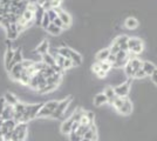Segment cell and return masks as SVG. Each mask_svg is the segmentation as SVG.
I'll return each instance as SVG.
<instances>
[{
  "label": "cell",
  "mask_w": 157,
  "mask_h": 141,
  "mask_svg": "<svg viewBox=\"0 0 157 141\" xmlns=\"http://www.w3.org/2000/svg\"><path fill=\"white\" fill-rule=\"evenodd\" d=\"M107 102H108V99H107V96L105 95V93H98L94 96V105L98 106V107L103 106Z\"/></svg>",
  "instance_id": "cell-23"
},
{
  "label": "cell",
  "mask_w": 157,
  "mask_h": 141,
  "mask_svg": "<svg viewBox=\"0 0 157 141\" xmlns=\"http://www.w3.org/2000/svg\"><path fill=\"white\" fill-rule=\"evenodd\" d=\"M24 72V67H22V64H17L14 67H12V69L10 71V78L14 81H19L21 74Z\"/></svg>",
  "instance_id": "cell-7"
},
{
  "label": "cell",
  "mask_w": 157,
  "mask_h": 141,
  "mask_svg": "<svg viewBox=\"0 0 157 141\" xmlns=\"http://www.w3.org/2000/svg\"><path fill=\"white\" fill-rule=\"evenodd\" d=\"M72 101H73L72 96H68L67 99H63L62 101H59L58 107H56V109L54 111V113L52 114L53 118H55V119H63L66 111H67V108L69 107V105H71Z\"/></svg>",
  "instance_id": "cell-2"
},
{
  "label": "cell",
  "mask_w": 157,
  "mask_h": 141,
  "mask_svg": "<svg viewBox=\"0 0 157 141\" xmlns=\"http://www.w3.org/2000/svg\"><path fill=\"white\" fill-rule=\"evenodd\" d=\"M83 139H87V140H90V141H96L98 140V133H96V127L92 125L89 129H88V132L85 134L83 136Z\"/></svg>",
  "instance_id": "cell-22"
},
{
  "label": "cell",
  "mask_w": 157,
  "mask_h": 141,
  "mask_svg": "<svg viewBox=\"0 0 157 141\" xmlns=\"http://www.w3.org/2000/svg\"><path fill=\"white\" fill-rule=\"evenodd\" d=\"M69 140L71 141H81L82 140V138H81V136H78L76 133L72 132V133L69 134Z\"/></svg>",
  "instance_id": "cell-41"
},
{
  "label": "cell",
  "mask_w": 157,
  "mask_h": 141,
  "mask_svg": "<svg viewBox=\"0 0 157 141\" xmlns=\"http://www.w3.org/2000/svg\"><path fill=\"white\" fill-rule=\"evenodd\" d=\"M27 138V123L25 122H20L17 123V126L14 128L13 133H12V141H25Z\"/></svg>",
  "instance_id": "cell-1"
},
{
  "label": "cell",
  "mask_w": 157,
  "mask_h": 141,
  "mask_svg": "<svg viewBox=\"0 0 157 141\" xmlns=\"http://www.w3.org/2000/svg\"><path fill=\"white\" fill-rule=\"evenodd\" d=\"M129 64H130V66L132 67V69L135 71V73H136L138 69H141V68H142L143 61L140 60L138 58H130V59H129Z\"/></svg>",
  "instance_id": "cell-26"
},
{
  "label": "cell",
  "mask_w": 157,
  "mask_h": 141,
  "mask_svg": "<svg viewBox=\"0 0 157 141\" xmlns=\"http://www.w3.org/2000/svg\"><path fill=\"white\" fill-rule=\"evenodd\" d=\"M98 65H100V68H101V71H103L105 73H108L109 71H110L111 68V65L108 62V61H98Z\"/></svg>",
  "instance_id": "cell-33"
},
{
  "label": "cell",
  "mask_w": 157,
  "mask_h": 141,
  "mask_svg": "<svg viewBox=\"0 0 157 141\" xmlns=\"http://www.w3.org/2000/svg\"><path fill=\"white\" fill-rule=\"evenodd\" d=\"M81 141H90V140H87V139H83V138H82V140Z\"/></svg>",
  "instance_id": "cell-48"
},
{
  "label": "cell",
  "mask_w": 157,
  "mask_h": 141,
  "mask_svg": "<svg viewBox=\"0 0 157 141\" xmlns=\"http://www.w3.org/2000/svg\"><path fill=\"white\" fill-rule=\"evenodd\" d=\"M96 75H98V78H105V75H107V73H105V72H103V71H100L98 73H96Z\"/></svg>",
  "instance_id": "cell-47"
},
{
  "label": "cell",
  "mask_w": 157,
  "mask_h": 141,
  "mask_svg": "<svg viewBox=\"0 0 157 141\" xmlns=\"http://www.w3.org/2000/svg\"><path fill=\"white\" fill-rule=\"evenodd\" d=\"M45 10L42 8V7L38 5V8H36V11L34 12V22H35V25H38V26H41V21H42V18H44V14H45Z\"/></svg>",
  "instance_id": "cell-19"
},
{
  "label": "cell",
  "mask_w": 157,
  "mask_h": 141,
  "mask_svg": "<svg viewBox=\"0 0 157 141\" xmlns=\"http://www.w3.org/2000/svg\"><path fill=\"white\" fill-rule=\"evenodd\" d=\"M73 123H74V120H73L72 118H71V116L67 118V119L62 122V125H61V132H62L63 134H71V133H72Z\"/></svg>",
  "instance_id": "cell-13"
},
{
  "label": "cell",
  "mask_w": 157,
  "mask_h": 141,
  "mask_svg": "<svg viewBox=\"0 0 157 141\" xmlns=\"http://www.w3.org/2000/svg\"><path fill=\"white\" fill-rule=\"evenodd\" d=\"M49 24H51V20H49V17H48V14L47 12H45L44 14V18H42V21H41V26L44 29H47V27L49 26Z\"/></svg>",
  "instance_id": "cell-34"
},
{
  "label": "cell",
  "mask_w": 157,
  "mask_h": 141,
  "mask_svg": "<svg viewBox=\"0 0 157 141\" xmlns=\"http://www.w3.org/2000/svg\"><path fill=\"white\" fill-rule=\"evenodd\" d=\"M86 115L88 116L90 123H94V113H92V112H86Z\"/></svg>",
  "instance_id": "cell-43"
},
{
  "label": "cell",
  "mask_w": 157,
  "mask_h": 141,
  "mask_svg": "<svg viewBox=\"0 0 157 141\" xmlns=\"http://www.w3.org/2000/svg\"><path fill=\"white\" fill-rule=\"evenodd\" d=\"M41 61L46 65V66H48V67H54V66H56V61H55V58L53 57L52 54L48 53L45 54V55H42L41 57Z\"/></svg>",
  "instance_id": "cell-18"
},
{
  "label": "cell",
  "mask_w": 157,
  "mask_h": 141,
  "mask_svg": "<svg viewBox=\"0 0 157 141\" xmlns=\"http://www.w3.org/2000/svg\"><path fill=\"white\" fill-rule=\"evenodd\" d=\"M8 141H12V140H8Z\"/></svg>",
  "instance_id": "cell-49"
},
{
  "label": "cell",
  "mask_w": 157,
  "mask_h": 141,
  "mask_svg": "<svg viewBox=\"0 0 157 141\" xmlns=\"http://www.w3.org/2000/svg\"><path fill=\"white\" fill-rule=\"evenodd\" d=\"M109 51H110L111 54H115V55H116L121 49H120V47H118L116 44H114V42H113V44H111V46L109 47Z\"/></svg>",
  "instance_id": "cell-38"
},
{
  "label": "cell",
  "mask_w": 157,
  "mask_h": 141,
  "mask_svg": "<svg viewBox=\"0 0 157 141\" xmlns=\"http://www.w3.org/2000/svg\"><path fill=\"white\" fill-rule=\"evenodd\" d=\"M6 37L7 40H17L19 37V32L17 29V24H12L11 26L6 28Z\"/></svg>",
  "instance_id": "cell-11"
},
{
  "label": "cell",
  "mask_w": 157,
  "mask_h": 141,
  "mask_svg": "<svg viewBox=\"0 0 157 141\" xmlns=\"http://www.w3.org/2000/svg\"><path fill=\"white\" fill-rule=\"evenodd\" d=\"M58 105H59V101H56V100L48 101V102H46V104H44V106H45L47 109H49L52 113H54V111L56 109Z\"/></svg>",
  "instance_id": "cell-31"
},
{
  "label": "cell",
  "mask_w": 157,
  "mask_h": 141,
  "mask_svg": "<svg viewBox=\"0 0 157 141\" xmlns=\"http://www.w3.org/2000/svg\"><path fill=\"white\" fill-rule=\"evenodd\" d=\"M129 52L128 51H120L116 54V61L111 65L113 68H122L127 65V62L129 61Z\"/></svg>",
  "instance_id": "cell-5"
},
{
  "label": "cell",
  "mask_w": 157,
  "mask_h": 141,
  "mask_svg": "<svg viewBox=\"0 0 157 141\" xmlns=\"http://www.w3.org/2000/svg\"><path fill=\"white\" fill-rule=\"evenodd\" d=\"M46 31L48 32V33L53 34V35H59V34L62 32V29H61V28H59L58 26H55L53 22H51V24H49V26L47 27Z\"/></svg>",
  "instance_id": "cell-30"
},
{
  "label": "cell",
  "mask_w": 157,
  "mask_h": 141,
  "mask_svg": "<svg viewBox=\"0 0 157 141\" xmlns=\"http://www.w3.org/2000/svg\"><path fill=\"white\" fill-rule=\"evenodd\" d=\"M128 40H129V37L127 35H118L117 38L114 39V44H116L121 51H128Z\"/></svg>",
  "instance_id": "cell-8"
},
{
  "label": "cell",
  "mask_w": 157,
  "mask_h": 141,
  "mask_svg": "<svg viewBox=\"0 0 157 141\" xmlns=\"http://www.w3.org/2000/svg\"><path fill=\"white\" fill-rule=\"evenodd\" d=\"M25 109H26V105L22 104V102H18L15 106H14V118L13 120L17 122V123H20L21 120H22V116H24V113H25Z\"/></svg>",
  "instance_id": "cell-6"
},
{
  "label": "cell",
  "mask_w": 157,
  "mask_h": 141,
  "mask_svg": "<svg viewBox=\"0 0 157 141\" xmlns=\"http://www.w3.org/2000/svg\"><path fill=\"white\" fill-rule=\"evenodd\" d=\"M109 54H110L109 48H103V49L98 51V53H96V55H95L96 61H107L108 57H109Z\"/></svg>",
  "instance_id": "cell-25"
},
{
  "label": "cell",
  "mask_w": 157,
  "mask_h": 141,
  "mask_svg": "<svg viewBox=\"0 0 157 141\" xmlns=\"http://www.w3.org/2000/svg\"><path fill=\"white\" fill-rule=\"evenodd\" d=\"M151 80H152V82L157 86V69L152 73V75H151Z\"/></svg>",
  "instance_id": "cell-44"
},
{
  "label": "cell",
  "mask_w": 157,
  "mask_h": 141,
  "mask_svg": "<svg viewBox=\"0 0 157 141\" xmlns=\"http://www.w3.org/2000/svg\"><path fill=\"white\" fill-rule=\"evenodd\" d=\"M124 26L128 28V29H135L136 27H138V20L137 19H135V18H128V19H125L124 21Z\"/></svg>",
  "instance_id": "cell-27"
},
{
  "label": "cell",
  "mask_w": 157,
  "mask_h": 141,
  "mask_svg": "<svg viewBox=\"0 0 157 141\" xmlns=\"http://www.w3.org/2000/svg\"><path fill=\"white\" fill-rule=\"evenodd\" d=\"M48 49H49V42H48L47 39H45V40H42L41 42H40V45L36 46L35 52L39 54V55L42 57V55H45V54L48 53Z\"/></svg>",
  "instance_id": "cell-14"
},
{
  "label": "cell",
  "mask_w": 157,
  "mask_h": 141,
  "mask_svg": "<svg viewBox=\"0 0 157 141\" xmlns=\"http://www.w3.org/2000/svg\"><path fill=\"white\" fill-rule=\"evenodd\" d=\"M24 61V55H22V52H21V48H15L14 49V55H13V60L11 62V65H10V67H8V72L12 69V67H14L17 64H20V62H22Z\"/></svg>",
  "instance_id": "cell-9"
},
{
  "label": "cell",
  "mask_w": 157,
  "mask_h": 141,
  "mask_svg": "<svg viewBox=\"0 0 157 141\" xmlns=\"http://www.w3.org/2000/svg\"><path fill=\"white\" fill-rule=\"evenodd\" d=\"M73 66H74L73 61L71 60V59H66L65 64H63V71H66V69H69V68H72Z\"/></svg>",
  "instance_id": "cell-40"
},
{
  "label": "cell",
  "mask_w": 157,
  "mask_h": 141,
  "mask_svg": "<svg viewBox=\"0 0 157 141\" xmlns=\"http://www.w3.org/2000/svg\"><path fill=\"white\" fill-rule=\"evenodd\" d=\"M13 55H14V49H12V47H7L6 53H5V58H4V62H5V68H6V71L8 69L11 62L13 60Z\"/></svg>",
  "instance_id": "cell-20"
},
{
  "label": "cell",
  "mask_w": 157,
  "mask_h": 141,
  "mask_svg": "<svg viewBox=\"0 0 157 141\" xmlns=\"http://www.w3.org/2000/svg\"><path fill=\"white\" fill-rule=\"evenodd\" d=\"M131 81H132V79H131V78H128V80L125 81V82L120 84L118 86L114 87L115 93H116V95H117L118 98H127V96H128V94L130 93Z\"/></svg>",
  "instance_id": "cell-4"
},
{
  "label": "cell",
  "mask_w": 157,
  "mask_h": 141,
  "mask_svg": "<svg viewBox=\"0 0 157 141\" xmlns=\"http://www.w3.org/2000/svg\"><path fill=\"white\" fill-rule=\"evenodd\" d=\"M147 75H145V73H144V71L141 68V69H138L137 72L135 73V75H134V78L135 79H143V78H145Z\"/></svg>",
  "instance_id": "cell-39"
},
{
  "label": "cell",
  "mask_w": 157,
  "mask_h": 141,
  "mask_svg": "<svg viewBox=\"0 0 157 141\" xmlns=\"http://www.w3.org/2000/svg\"><path fill=\"white\" fill-rule=\"evenodd\" d=\"M2 98L5 99V102H6V105H8V106H13L14 107V106L19 102L18 96H15V95H14L13 93H11V92H6Z\"/></svg>",
  "instance_id": "cell-17"
},
{
  "label": "cell",
  "mask_w": 157,
  "mask_h": 141,
  "mask_svg": "<svg viewBox=\"0 0 157 141\" xmlns=\"http://www.w3.org/2000/svg\"><path fill=\"white\" fill-rule=\"evenodd\" d=\"M0 118H1V120H4V121L13 119L14 118V107L13 106H8V105H6L5 108H4V111H2V113H1V115H0Z\"/></svg>",
  "instance_id": "cell-12"
},
{
  "label": "cell",
  "mask_w": 157,
  "mask_h": 141,
  "mask_svg": "<svg viewBox=\"0 0 157 141\" xmlns=\"http://www.w3.org/2000/svg\"><path fill=\"white\" fill-rule=\"evenodd\" d=\"M78 126H80L78 122H74V123H73V127H72V132H76V129H78Z\"/></svg>",
  "instance_id": "cell-46"
},
{
  "label": "cell",
  "mask_w": 157,
  "mask_h": 141,
  "mask_svg": "<svg viewBox=\"0 0 157 141\" xmlns=\"http://www.w3.org/2000/svg\"><path fill=\"white\" fill-rule=\"evenodd\" d=\"M71 51H72V48H69V47L67 46H62L58 48V54L61 55V57H63L65 59H69V57H71Z\"/></svg>",
  "instance_id": "cell-29"
},
{
  "label": "cell",
  "mask_w": 157,
  "mask_h": 141,
  "mask_svg": "<svg viewBox=\"0 0 157 141\" xmlns=\"http://www.w3.org/2000/svg\"><path fill=\"white\" fill-rule=\"evenodd\" d=\"M53 24H54L55 26H58V27H59V28H61V29H66V28H68V27L66 26L65 24H63V22L61 21V19H60L59 17H58V18H56L55 20L53 21Z\"/></svg>",
  "instance_id": "cell-37"
},
{
  "label": "cell",
  "mask_w": 157,
  "mask_h": 141,
  "mask_svg": "<svg viewBox=\"0 0 157 141\" xmlns=\"http://www.w3.org/2000/svg\"><path fill=\"white\" fill-rule=\"evenodd\" d=\"M107 61L110 64V65H113L115 61H116V55L115 54H109V57H108V59H107Z\"/></svg>",
  "instance_id": "cell-42"
},
{
  "label": "cell",
  "mask_w": 157,
  "mask_h": 141,
  "mask_svg": "<svg viewBox=\"0 0 157 141\" xmlns=\"http://www.w3.org/2000/svg\"><path fill=\"white\" fill-rule=\"evenodd\" d=\"M128 52L137 55L143 52V41L138 38H129L128 40Z\"/></svg>",
  "instance_id": "cell-3"
},
{
  "label": "cell",
  "mask_w": 157,
  "mask_h": 141,
  "mask_svg": "<svg viewBox=\"0 0 157 141\" xmlns=\"http://www.w3.org/2000/svg\"><path fill=\"white\" fill-rule=\"evenodd\" d=\"M69 59L73 61L74 66H80V65L82 64V55L78 53V52H76V51H74V49L71 51V57H69Z\"/></svg>",
  "instance_id": "cell-24"
},
{
  "label": "cell",
  "mask_w": 157,
  "mask_h": 141,
  "mask_svg": "<svg viewBox=\"0 0 157 141\" xmlns=\"http://www.w3.org/2000/svg\"><path fill=\"white\" fill-rule=\"evenodd\" d=\"M85 111L82 109V108H78L76 111H74V113L72 114V118L73 120H74V122H78L80 123V121H81V119H82V116L85 115Z\"/></svg>",
  "instance_id": "cell-28"
},
{
  "label": "cell",
  "mask_w": 157,
  "mask_h": 141,
  "mask_svg": "<svg viewBox=\"0 0 157 141\" xmlns=\"http://www.w3.org/2000/svg\"><path fill=\"white\" fill-rule=\"evenodd\" d=\"M0 119H1V118H0Z\"/></svg>",
  "instance_id": "cell-50"
},
{
  "label": "cell",
  "mask_w": 157,
  "mask_h": 141,
  "mask_svg": "<svg viewBox=\"0 0 157 141\" xmlns=\"http://www.w3.org/2000/svg\"><path fill=\"white\" fill-rule=\"evenodd\" d=\"M65 58H63V57H61V55H59V54H58V55H56V57H55V61H56V66H59L60 68H62V69H63V64H65Z\"/></svg>",
  "instance_id": "cell-36"
},
{
  "label": "cell",
  "mask_w": 157,
  "mask_h": 141,
  "mask_svg": "<svg viewBox=\"0 0 157 141\" xmlns=\"http://www.w3.org/2000/svg\"><path fill=\"white\" fill-rule=\"evenodd\" d=\"M46 12H47V14H48V17H49L51 22H53V21L58 18V12H56V10H53L52 8V10H48Z\"/></svg>",
  "instance_id": "cell-35"
},
{
  "label": "cell",
  "mask_w": 157,
  "mask_h": 141,
  "mask_svg": "<svg viewBox=\"0 0 157 141\" xmlns=\"http://www.w3.org/2000/svg\"><path fill=\"white\" fill-rule=\"evenodd\" d=\"M103 93H105V95L107 96L108 102H109L110 105H113V102H114L115 99L117 98V95H116V93H115V89H114L113 87H110V86H108V87H105Z\"/></svg>",
  "instance_id": "cell-21"
},
{
  "label": "cell",
  "mask_w": 157,
  "mask_h": 141,
  "mask_svg": "<svg viewBox=\"0 0 157 141\" xmlns=\"http://www.w3.org/2000/svg\"><path fill=\"white\" fill-rule=\"evenodd\" d=\"M118 113H121L122 115H129L132 111V104L131 101L128 99V98H124V101H123V105L117 109Z\"/></svg>",
  "instance_id": "cell-10"
},
{
  "label": "cell",
  "mask_w": 157,
  "mask_h": 141,
  "mask_svg": "<svg viewBox=\"0 0 157 141\" xmlns=\"http://www.w3.org/2000/svg\"><path fill=\"white\" fill-rule=\"evenodd\" d=\"M142 69L144 71V73L147 76H151L152 73L157 69V67L151 62V61H143V65H142Z\"/></svg>",
  "instance_id": "cell-16"
},
{
  "label": "cell",
  "mask_w": 157,
  "mask_h": 141,
  "mask_svg": "<svg viewBox=\"0 0 157 141\" xmlns=\"http://www.w3.org/2000/svg\"><path fill=\"white\" fill-rule=\"evenodd\" d=\"M56 12H58V17H59L61 21L65 24L67 27L71 26V24H72V18H71V15L65 12V11H62V10H60V8H56Z\"/></svg>",
  "instance_id": "cell-15"
},
{
  "label": "cell",
  "mask_w": 157,
  "mask_h": 141,
  "mask_svg": "<svg viewBox=\"0 0 157 141\" xmlns=\"http://www.w3.org/2000/svg\"><path fill=\"white\" fill-rule=\"evenodd\" d=\"M51 1H52V0H38V1H36V4L40 5V6H42L44 4H46V2H51Z\"/></svg>",
  "instance_id": "cell-45"
},
{
  "label": "cell",
  "mask_w": 157,
  "mask_h": 141,
  "mask_svg": "<svg viewBox=\"0 0 157 141\" xmlns=\"http://www.w3.org/2000/svg\"><path fill=\"white\" fill-rule=\"evenodd\" d=\"M89 127H90V126H85V125H80V126L78 127V129H76V132H74V133H76V134H78V136H81V138H83L86 133L88 132Z\"/></svg>",
  "instance_id": "cell-32"
}]
</instances>
